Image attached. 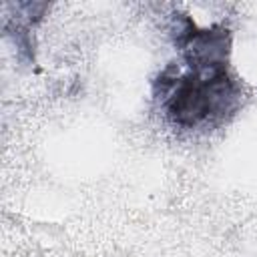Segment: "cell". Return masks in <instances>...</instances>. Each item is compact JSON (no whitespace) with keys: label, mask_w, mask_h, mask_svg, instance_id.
Segmentation results:
<instances>
[{"label":"cell","mask_w":257,"mask_h":257,"mask_svg":"<svg viewBox=\"0 0 257 257\" xmlns=\"http://www.w3.org/2000/svg\"><path fill=\"white\" fill-rule=\"evenodd\" d=\"M155 98L175 126L197 128L233 112L241 100V86L229 68L199 72L169 64L155 80Z\"/></svg>","instance_id":"cell-1"}]
</instances>
